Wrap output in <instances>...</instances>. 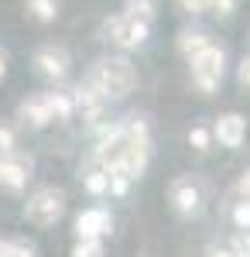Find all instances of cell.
Instances as JSON below:
<instances>
[{"mask_svg":"<svg viewBox=\"0 0 250 257\" xmlns=\"http://www.w3.org/2000/svg\"><path fill=\"white\" fill-rule=\"evenodd\" d=\"M86 82H89L106 103H110V99H123V96L134 93L137 69L131 65V59H123V55H110V59H99L96 65L89 69Z\"/></svg>","mask_w":250,"mask_h":257,"instance_id":"cell-1","label":"cell"},{"mask_svg":"<svg viewBox=\"0 0 250 257\" xmlns=\"http://www.w3.org/2000/svg\"><path fill=\"white\" fill-rule=\"evenodd\" d=\"M189 69H192V86L202 93V96H212L219 89V82L226 76V48L209 41L199 55L189 59Z\"/></svg>","mask_w":250,"mask_h":257,"instance_id":"cell-2","label":"cell"},{"mask_svg":"<svg viewBox=\"0 0 250 257\" xmlns=\"http://www.w3.org/2000/svg\"><path fill=\"white\" fill-rule=\"evenodd\" d=\"M65 213V196L52 189V185H45V189H35L28 202H24V219L28 223H35L41 230H48V226H55L58 219Z\"/></svg>","mask_w":250,"mask_h":257,"instance_id":"cell-3","label":"cell"},{"mask_svg":"<svg viewBox=\"0 0 250 257\" xmlns=\"http://www.w3.org/2000/svg\"><path fill=\"white\" fill-rule=\"evenodd\" d=\"M106 38L113 41L120 52H134V48H141L144 41L151 38V24L123 11V14L106 21Z\"/></svg>","mask_w":250,"mask_h":257,"instance_id":"cell-4","label":"cell"},{"mask_svg":"<svg viewBox=\"0 0 250 257\" xmlns=\"http://www.w3.org/2000/svg\"><path fill=\"white\" fill-rule=\"evenodd\" d=\"M168 199H172L175 213L178 216H199V209H202V189L195 185L192 178H175L172 189H168Z\"/></svg>","mask_w":250,"mask_h":257,"instance_id":"cell-5","label":"cell"},{"mask_svg":"<svg viewBox=\"0 0 250 257\" xmlns=\"http://www.w3.org/2000/svg\"><path fill=\"white\" fill-rule=\"evenodd\" d=\"M35 69H38L45 79H52V82H62L65 76H69V52L65 48H55V45H45V48H38L35 52Z\"/></svg>","mask_w":250,"mask_h":257,"instance_id":"cell-6","label":"cell"},{"mask_svg":"<svg viewBox=\"0 0 250 257\" xmlns=\"http://www.w3.org/2000/svg\"><path fill=\"white\" fill-rule=\"evenodd\" d=\"M72 103H76L79 113H82V120H89L93 127H99V123H103V113H106V99L99 96V93H96V89H93V86H89L86 79H82L76 89H72Z\"/></svg>","mask_w":250,"mask_h":257,"instance_id":"cell-7","label":"cell"},{"mask_svg":"<svg viewBox=\"0 0 250 257\" xmlns=\"http://www.w3.org/2000/svg\"><path fill=\"white\" fill-rule=\"evenodd\" d=\"M31 178V158H21L18 151L14 155H0V185L11 189V192H21Z\"/></svg>","mask_w":250,"mask_h":257,"instance_id":"cell-8","label":"cell"},{"mask_svg":"<svg viewBox=\"0 0 250 257\" xmlns=\"http://www.w3.org/2000/svg\"><path fill=\"white\" fill-rule=\"evenodd\" d=\"M110 230H113V219H110L106 209H99V206L82 209L76 216V237L79 240H99V237H106Z\"/></svg>","mask_w":250,"mask_h":257,"instance_id":"cell-9","label":"cell"},{"mask_svg":"<svg viewBox=\"0 0 250 257\" xmlns=\"http://www.w3.org/2000/svg\"><path fill=\"white\" fill-rule=\"evenodd\" d=\"M212 138L219 141L223 148H240L243 138H247V120L240 117V113H223V117H216Z\"/></svg>","mask_w":250,"mask_h":257,"instance_id":"cell-10","label":"cell"},{"mask_svg":"<svg viewBox=\"0 0 250 257\" xmlns=\"http://www.w3.org/2000/svg\"><path fill=\"white\" fill-rule=\"evenodd\" d=\"M18 117L28 123V127H48L52 123V110H48V99H45V93L41 96H31V99H24L21 103V110H18Z\"/></svg>","mask_w":250,"mask_h":257,"instance_id":"cell-11","label":"cell"},{"mask_svg":"<svg viewBox=\"0 0 250 257\" xmlns=\"http://www.w3.org/2000/svg\"><path fill=\"white\" fill-rule=\"evenodd\" d=\"M209 41L212 38H209V31H206V28H182V31H178V38H175V45H178V52H182L185 62H189L192 55H199Z\"/></svg>","mask_w":250,"mask_h":257,"instance_id":"cell-12","label":"cell"},{"mask_svg":"<svg viewBox=\"0 0 250 257\" xmlns=\"http://www.w3.org/2000/svg\"><path fill=\"white\" fill-rule=\"evenodd\" d=\"M45 99H48L52 120H72V113H76L72 93H62V89H55V93H45Z\"/></svg>","mask_w":250,"mask_h":257,"instance_id":"cell-13","label":"cell"},{"mask_svg":"<svg viewBox=\"0 0 250 257\" xmlns=\"http://www.w3.org/2000/svg\"><path fill=\"white\" fill-rule=\"evenodd\" d=\"M24 7H28V14L41 24H52L58 18V0H24Z\"/></svg>","mask_w":250,"mask_h":257,"instance_id":"cell-14","label":"cell"},{"mask_svg":"<svg viewBox=\"0 0 250 257\" xmlns=\"http://www.w3.org/2000/svg\"><path fill=\"white\" fill-rule=\"evenodd\" d=\"M106 185H110V182H106V172H103V168H86V172H82V189H86L89 196H103Z\"/></svg>","mask_w":250,"mask_h":257,"instance_id":"cell-15","label":"cell"},{"mask_svg":"<svg viewBox=\"0 0 250 257\" xmlns=\"http://www.w3.org/2000/svg\"><path fill=\"white\" fill-rule=\"evenodd\" d=\"M189 144H192V151L206 155L212 148V131L209 127H192V131H189Z\"/></svg>","mask_w":250,"mask_h":257,"instance_id":"cell-16","label":"cell"},{"mask_svg":"<svg viewBox=\"0 0 250 257\" xmlns=\"http://www.w3.org/2000/svg\"><path fill=\"white\" fill-rule=\"evenodd\" d=\"M127 14H134V18H141V21L151 24L158 11H154V0H127Z\"/></svg>","mask_w":250,"mask_h":257,"instance_id":"cell-17","label":"cell"},{"mask_svg":"<svg viewBox=\"0 0 250 257\" xmlns=\"http://www.w3.org/2000/svg\"><path fill=\"white\" fill-rule=\"evenodd\" d=\"M72 257H103V243L99 240H76Z\"/></svg>","mask_w":250,"mask_h":257,"instance_id":"cell-18","label":"cell"},{"mask_svg":"<svg viewBox=\"0 0 250 257\" xmlns=\"http://www.w3.org/2000/svg\"><path fill=\"white\" fill-rule=\"evenodd\" d=\"M233 226L236 230H250V202H236L233 206Z\"/></svg>","mask_w":250,"mask_h":257,"instance_id":"cell-19","label":"cell"},{"mask_svg":"<svg viewBox=\"0 0 250 257\" xmlns=\"http://www.w3.org/2000/svg\"><path fill=\"white\" fill-rule=\"evenodd\" d=\"M7 257H38V250L31 243H21V240H7Z\"/></svg>","mask_w":250,"mask_h":257,"instance_id":"cell-20","label":"cell"},{"mask_svg":"<svg viewBox=\"0 0 250 257\" xmlns=\"http://www.w3.org/2000/svg\"><path fill=\"white\" fill-rule=\"evenodd\" d=\"M18 151V138L11 127H0V155H14Z\"/></svg>","mask_w":250,"mask_h":257,"instance_id":"cell-21","label":"cell"},{"mask_svg":"<svg viewBox=\"0 0 250 257\" xmlns=\"http://www.w3.org/2000/svg\"><path fill=\"white\" fill-rule=\"evenodd\" d=\"M209 11L216 18H233V11H236V0H209Z\"/></svg>","mask_w":250,"mask_h":257,"instance_id":"cell-22","label":"cell"},{"mask_svg":"<svg viewBox=\"0 0 250 257\" xmlns=\"http://www.w3.org/2000/svg\"><path fill=\"white\" fill-rule=\"evenodd\" d=\"M178 7H182L185 14H192V18H199V14H206V11H209V4H206V0H178Z\"/></svg>","mask_w":250,"mask_h":257,"instance_id":"cell-23","label":"cell"},{"mask_svg":"<svg viewBox=\"0 0 250 257\" xmlns=\"http://www.w3.org/2000/svg\"><path fill=\"white\" fill-rule=\"evenodd\" d=\"M236 82H240L243 89H250V55H243L240 65H236Z\"/></svg>","mask_w":250,"mask_h":257,"instance_id":"cell-24","label":"cell"},{"mask_svg":"<svg viewBox=\"0 0 250 257\" xmlns=\"http://www.w3.org/2000/svg\"><path fill=\"white\" fill-rule=\"evenodd\" d=\"M236 196H240V202H250V168L236 178Z\"/></svg>","mask_w":250,"mask_h":257,"instance_id":"cell-25","label":"cell"},{"mask_svg":"<svg viewBox=\"0 0 250 257\" xmlns=\"http://www.w3.org/2000/svg\"><path fill=\"white\" fill-rule=\"evenodd\" d=\"M209 257H236V250H233V247H212Z\"/></svg>","mask_w":250,"mask_h":257,"instance_id":"cell-26","label":"cell"},{"mask_svg":"<svg viewBox=\"0 0 250 257\" xmlns=\"http://www.w3.org/2000/svg\"><path fill=\"white\" fill-rule=\"evenodd\" d=\"M7 76V55H4V48H0V79Z\"/></svg>","mask_w":250,"mask_h":257,"instance_id":"cell-27","label":"cell"},{"mask_svg":"<svg viewBox=\"0 0 250 257\" xmlns=\"http://www.w3.org/2000/svg\"><path fill=\"white\" fill-rule=\"evenodd\" d=\"M0 257H7V240H0Z\"/></svg>","mask_w":250,"mask_h":257,"instance_id":"cell-28","label":"cell"},{"mask_svg":"<svg viewBox=\"0 0 250 257\" xmlns=\"http://www.w3.org/2000/svg\"><path fill=\"white\" fill-rule=\"evenodd\" d=\"M206 4H209V0H206Z\"/></svg>","mask_w":250,"mask_h":257,"instance_id":"cell-29","label":"cell"}]
</instances>
